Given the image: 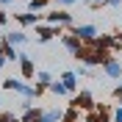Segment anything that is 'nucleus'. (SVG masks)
<instances>
[{"mask_svg": "<svg viewBox=\"0 0 122 122\" xmlns=\"http://www.w3.org/2000/svg\"><path fill=\"white\" fill-rule=\"evenodd\" d=\"M64 30H67V25H47V22L33 25V33H36V42H39V45L53 42V39H56V36H61Z\"/></svg>", "mask_w": 122, "mask_h": 122, "instance_id": "1", "label": "nucleus"}, {"mask_svg": "<svg viewBox=\"0 0 122 122\" xmlns=\"http://www.w3.org/2000/svg\"><path fill=\"white\" fill-rule=\"evenodd\" d=\"M89 45H94L97 50H108V53H119V50H122V45L114 39V33H97Z\"/></svg>", "mask_w": 122, "mask_h": 122, "instance_id": "2", "label": "nucleus"}, {"mask_svg": "<svg viewBox=\"0 0 122 122\" xmlns=\"http://www.w3.org/2000/svg\"><path fill=\"white\" fill-rule=\"evenodd\" d=\"M42 22L47 25H72V14H69L67 8H53V11H47V14H42Z\"/></svg>", "mask_w": 122, "mask_h": 122, "instance_id": "3", "label": "nucleus"}, {"mask_svg": "<svg viewBox=\"0 0 122 122\" xmlns=\"http://www.w3.org/2000/svg\"><path fill=\"white\" fill-rule=\"evenodd\" d=\"M17 64H20V75H22V81H33V78H36V61L30 58L28 53H20L17 56Z\"/></svg>", "mask_w": 122, "mask_h": 122, "instance_id": "4", "label": "nucleus"}, {"mask_svg": "<svg viewBox=\"0 0 122 122\" xmlns=\"http://www.w3.org/2000/svg\"><path fill=\"white\" fill-rule=\"evenodd\" d=\"M69 106L78 108V111H92V108H94V97H92L89 89H81V92H75V94H72Z\"/></svg>", "mask_w": 122, "mask_h": 122, "instance_id": "5", "label": "nucleus"}, {"mask_svg": "<svg viewBox=\"0 0 122 122\" xmlns=\"http://www.w3.org/2000/svg\"><path fill=\"white\" fill-rule=\"evenodd\" d=\"M67 30H69V33H75V36L81 39V42H86V45H89L92 39L100 33V30H97V25H92V22H83V25H75V22H72Z\"/></svg>", "mask_w": 122, "mask_h": 122, "instance_id": "6", "label": "nucleus"}, {"mask_svg": "<svg viewBox=\"0 0 122 122\" xmlns=\"http://www.w3.org/2000/svg\"><path fill=\"white\" fill-rule=\"evenodd\" d=\"M100 69H103V75H106V78H114V81L122 78V64H119L117 56H108V58L100 64Z\"/></svg>", "mask_w": 122, "mask_h": 122, "instance_id": "7", "label": "nucleus"}, {"mask_svg": "<svg viewBox=\"0 0 122 122\" xmlns=\"http://www.w3.org/2000/svg\"><path fill=\"white\" fill-rule=\"evenodd\" d=\"M14 20L22 25V28H33V25L42 22V14H36V11H17Z\"/></svg>", "mask_w": 122, "mask_h": 122, "instance_id": "8", "label": "nucleus"}, {"mask_svg": "<svg viewBox=\"0 0 122 122\" xmlns=\"http://www.w3.org/2000/svg\"><path fill=\"white\" fill-rule=\"evenodd\" d=\"M58 81L64 83L67 94H75V92H78V81H81V78H78L75 72H72V69H67V72H61V75H58Z\"/></svg>", "mask_w": 122, "mask_h": 122, "instance_id": "9", "label": "nucleus"}, {"mask_svg": "<svg viewBox=\"0 0 122 122\" xmlns=\"http://www.w3.org/2000/svg\"><path fill=\"white\" fill-rule=\"evenodd\" d=\"M42 114H45V108H39V106H28V108H22V114H20V122L42 119Z\"/></svg>", "mask_w": 122, "mask_h": 122, "instance_id": "10", "label": "nucleus"}, {"mask_svg": "<svg viewBox=\"0 0 122 122\" xmlns=\"http://www.w3.org/2000/svg\"><path fill=\"white\" fill-rule=\"evenodd\" d=\"M61 45L67 47L69 53H75V50H78L81 45H83V42H81V39H78L75 33H69V30H64V33H61Z\"/></svg>", "mask_w": 122, "mask_h": 122, "instance_id": "11", "label": "nucleus"}, {"mask_svg": "<svg viewBox=\"0 0 122 122\" xmlns=\"http://www.w3.org/2000/svg\"><path fill=\"white\" fill-rule=\"evenodd\" d=\"M3 36H6L8 45H14V47H22L25 42H28V33H25V30H11V33H3Z\"/></svg>", "mask_w": 122, "mask_h": 122, "instance_id": "12", "label": "nucleus"}, {"mask_svg": "<svg viewBox=\"0 0 122 122\" xmlns=\"http://www.w3.org/2000/svg\"><path fill=\"white\" fill-rule=\"evenodd\" d=\"M22 86H25L22 78H6V81H3V89H6V92H14V94H20Z\"/></svg>", "mask_w": 122, "mask_h": 122, "instance_id": "13", "label": "nucleus"}, {"mask_svg": "<svg viewBox=\"0 0 122 122\" xmlns=\"http://www.w3.org/2000/svg\"><path fill=\"white\" fill-rule=\"evenodd\" d=\"M81 114H83V111H78V108H64V111H61V122H81Z\"/></svg>", "mask_w": 122, "mask_h": 122, "instance_id": "14", "label": "nucleus"}, {"mask_svg": "<svg viewBox=\"0 0 122 122\" xmlns=\"http://www.w3.org/2000/svg\"><path fill=\"white\" fill-rule=\"evenodd\" d=\"M94 111L100 114V119H111V114H114V106H108V103H94Z\"/></svg>", "mask_w": 122, "mask_h": 122, "instance_id": "15", "label": "nucleus"}, {"mask_svg": "<svg viewBox=\"0 0 122 122\" xmlns=\"http://www.w3.org/2000/svg\"><path fill=\"white\" fill-rule=\"evenodd\" d=\"M47 92H53L56 97H64V94H67V89H64V83H61L58 78H53V81L47 83Z\"/></svg>", "mask_w": 122, "mask_h": 122, "instance_id": "16", "label": "nucleus"}, {"mask_svg": "<svg viewBox=\"0 0 122 122\" xmlns=\"http://www.w3.org/2000/svg\"><path fill=\"white\" fill-rule=\"evenodd\" d=\"M17 56H20V50H17L14 45H8V42H6V45H3V58L14 64V61H17Z\"/></svg>", "mask_w": 122, "mask_h": 122, "instance_id": "17", "label": "nucleus"}, {"mask_svg": "<svg viewBox=\"0 0 122 122\" xmlns=\"http://www.w3.org/2000/svg\"><path fill=\"white\" fill-rule=\"evenodd\" d=\"M53 78H56L53 72H47V69H36V78H33V81H36V83H42V86H47Z\"/></svg>", "mask_w": 122, "mask_h": 122, "instance_id": "18", "label": "nucleus"}, {"mask_svg": "<svg viewBox=\"0 0 122 122\" xmlns=\"http://www.w3.org/2000/svg\"><path fill=\"white\" fill-rule=\"evenodd\" d=\"M45 122H61V108H47L45 114H42Z\"/></svg>", "mask_w": 122, "mask_h": 122, "instance_id": "19", "label": "nucleus"}, {"mask_svg": "<svg viewBox=\"0 0 122 122\" xmlns=\"http://www.w3.org/2000/svg\"><path fill=\"white\" fill-rule=\"evenodd\" d=\"M50 6V0H28V11H42Z\"/></svg>", "mask_w": 122, "mask_h": 122, "instance_id": "20", "label": "nucleus"}, {"mask_svg": "<svg viewBox=\"0 0 122 122\" xmlns=\"http://www.w3.org/2000/svg\"><path fill=\"white\" fill-rule=\"evenodd\" d=\"M81 122H103L100 119V114L92 108V111H83V117H81Z\"/></svg>", "mask_w": 122, "mask_h": 122, "instance_id": "21", "label": "nucleus"}, {"mask_svg": "<svg viewBox=\"0 0 122 122\" xmlns=\"http://www.w3.org/2000/svg\"><path fill=\"white\" fill-rule=\"evenodd\" d=\"M0 122H20V117L14 111H0Z\"/></svg>", "mask_w": 122, "mask_h": 122, "instance_id": "22", "label": "nucleus"}, {"mask_svg": "<svg viewBox=\"0 0 122 122\" xmlns=\"http://www.w3.org/2000/svg\"><path fill=\"white\" fill-rule=\"evenodd\" d=\"M53 6H58V8H69V6H75L78 0H50Z\"/></svg>", "mask_w": 122, "mask_h": 122, "instance_id": "23", "label": "nucleus"}, {"mask_svg": "<svg viewBox=\"0 0 122 122\" xmlns=\"http://www.w3.org/2000/svg\"><path fill=\"white\" fill-rule=\"evenodd\" d=\"M47 92V86H42V83H33V100H39L42 94Z\"/></svg>", "mask_w": 122, "mask_h": 122, "instance_id": "24", "label": "nucleus"}, {"mask_svg": "<svg viewBox=\"0 0 122 122\" xmlns=\"http://www.w3.org/2000/svg\"><path fill=\"white\" fill-rule=\"evenodd\" d=\"M111 97H114V100H119V97H122V78H119V83L114 86V92H111Z\"/></svg>", "mask_w": 122, "mask_h": 122, "instance_id": "25", "label": "nucleus"}, {"mask_svg": "<svg viewBox=\"0 0 122 122\" xmlns=\"http://www.w3.org/2000/svg\"><path fill=\"white\" fill-rule=\"evenodd\" d=\"M114 122H122V106H114V114H111Z\"/></svg>", "mask_w": 122, "mask_h": 122, "instance_id": "26", "label": "nucleus"}, {"mask_svg": "<svg viewBox=\"0 0 122 122\" xmlns=\"http://www.w3.org/2000/svg\"><path fill=\"white\" fill-rule=\"evenodd\" d=\"M8 22V11H6V8H0V25H6Z\"/></svg>", "mask_w": 122, "mask_h": 122, "instance_id": "27", "label": "nucleus"}, {"mask_svg": "<svg viewBox=\"0 0 122 122\" xmlns=\"http://www.w3.org/2000/svg\"><path fill=\"white\" fill-rule=\"evenodd\" d=\"M122 6V0H108V3H106V8H119Z\"/></svg>", "mask_w": 122, "mask_h": 122, "instance_id": "28", "label": "nucleus"}, {"mask_svg": "<svg viewBox=\"0 0 122 122\" xmlns=\"http://www.w3.org/2000/svg\"><path fill=\"white\" fill-rule=\"evenodd\" d=\"M8 6H14V0H0V8H8Z\"/></svg>", "mask_w": 122, "mask_h": 122, "instance_id": "29", "label": "nucleus"}, {"mask_svg": "<svg viewBox=\"0 0 122 122\" xmlns=\"http://www.w3.org/2000/svg\"><path fill=\"white\" fill-rule=\"evenodd\" d=\"M114 39H117V42H119V45H122V28L117 30V33H114Z\"/></svg>", "mask_w": 122, "mask_h": 122, "instance_id": "30", "label": "nucleus"}, {"mask_svg": "<svg viewBox=\"0 0 122 122\" xmlns=\"http://www.w3.org/2000/svg\"><path fill=\"white\" fill-rule=\"evenodd\" d=\"M3 45H6V36L0 33V56H3Z\"/></svg>", "mask_w": 122, "mask_h": 122, "instance_id": "31", "label": "nucleus"}, {"mask_svg": "<svg viewBox=\"0 0 122 122\" xmlns=\"http://www.w3.org/2000/svg\"><path fill=\"white\" fill-rule=\"evenodd\" d=\"M6 64H8V61H6V58H3V56H0V69H3V67H6Z\"/></svg>", "mask_w": 122, "mask_h": 122, "instance_id": "32", "label": "nucleus"}, {"mask_svg": "<svg viewBox=\"0 0 122 122\" xmlns=\"http://www.w3.org/2000/svg\"><path fill=\"white\" fill-rule=\"evenodd\" d=\"M117 103H119V106H122V97H119V100H117Z\"/></svg>", "mask_w": 122, "mask_h": 122, "instance_id": "33", "label": "nucleus"}, {"mask_svg": "<svg viewBox=\"0 0 122 122\" xmlns=\"http://www.w3.org/2000/svg\"><path fill=\"white\" fill-rule=\"evenodd\" d=\"M33 122H45V119H33Z\"/></svg>", "mask_w": 122, "mask_h": 122, "instance_id": "34", "label": "nucleus"}, {"mask_svg": "<svg viewBox=\"0 0 122 122\" xmlns=\"http://www.w3.org/2000/svg\"><path fill=\"white\" fill-rule=\"evenodd\" d=\"M119 8H122V6H119Z\"/></svg>", "mask_w": 122, "mask_h": 122, "instance_id": "35", "label": "nucleus"}]
</instances>
